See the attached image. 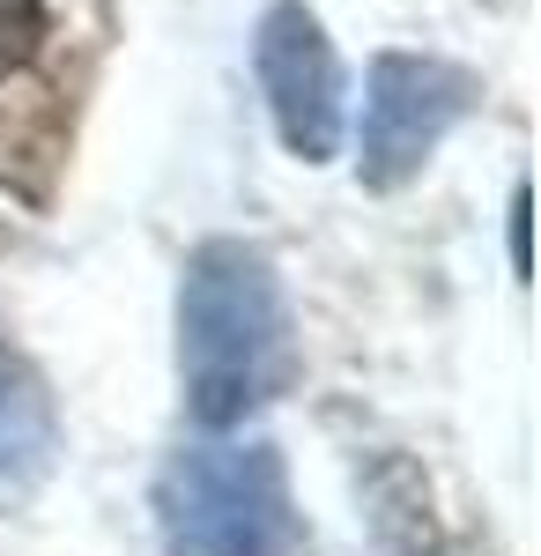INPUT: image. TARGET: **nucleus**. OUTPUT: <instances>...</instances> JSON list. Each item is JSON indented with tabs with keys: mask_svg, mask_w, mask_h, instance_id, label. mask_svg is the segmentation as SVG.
Segmentation results:
<instances>
[{
	"mask_svg": "<svg viewBox=\"0 0 541 556\" xmlns=\"http://www.w3.org/2000/svg\"><path fill=\"white\" fill-rule=\"evenodd\" d=\"M178 379L201 430H230L297 379V334L282 282L260 245L209 238L178 282Z\"/></svg>",
	"mask_w": 541,
	"mask_h": 556,
	"instance_id": "f257e3e1",
	"label": "nucleus"
},
{
	"mask_svg": "<svg viewBox=\"0 0 541 556\" xmlns=\"http://www.w3.org/2000/svg\"><path fill=\"white\" fill-rule=\"evenodd\" d=\"M512 267L527 275V186L512 193Z\"/></svg>",
	"mask_w": 541,
	"mask_h": 556,
	"instance_id": "0eeeda50",
	"label": "nucleus"
},
{
	"mask_svg": "<svg viewBox=\"0 0 541 556\" xmlns=\"http://www.w3.org/2000/svg\"><path fill=\"white\" fill-rule=\"evenodd\" d=\"M164 556H312V527L290 497V468L267 438H209L156 475Z\"/></svg>",
	"mask_w": 541,
	"mask_h": 556,
	"instance_id": "f03ea898",
	"label": "nucleus"
},
{
	"mask_svg": "<svg viewBox=\"0 0 541 556\" xmlns=\"http://www.w3.org/2000/svg\"><path fill=\"white\" fill-rule=\"evenodd\" d=\"M252 75L275 112V134L297 164H327L341 149V60L304 0H275L252 30Z\"/></svg>",
	"mask_w": 541,
	"mask_h": 556,
	"instance_id": "20e7f679",
	"label": "nucleus"
},
{
	"mask_svg": "<svg viewBox=\"0 0 541 556\" xmlns=\"http://www.w3.org/2000/svg\"><path fill=\"white\" fill-rule=\"evenodd\" d=\"M475 83L430 52H378L364 75V127H356V178L393 193L438 156V141L467 119Z\"/></svg>",
	"mask_w": 541,
	"mask_h": 556,
	"instance_id": "7ed1b4c3",
	"label": "nucleus"
},
{
	"mask_svg": "<svg viewBox=\"0 0 541 556\" xmlns=\"http://www.w3.org/2000/svg\"><path fill=\"white\" fill-rule=\"evenodd\" d=\"M60 453V416H52V393L38 386V371L0 342V513L30 505L38 482L52 475Z\"/></svg>",
	"mask_w": 541,
	"mask_h": 556,
	"instance_id": "39448f33",
	"label": "nucleus"
},
{
	"mask_svg": "<svg viewBox=\"0 0 541 556\" xmlns=\"http://www.w3.org/2000/svg\"><path fill=\"white\" fill-rule=\"evenodd\" d=\"M45 30H52L45 0H0V75L8 67H30L45 52Z\"/></svg>",
	"mask_w": 541,
	"mask_h": 556,
	"instance_id": "423d86ee",
	"label": "nucleus"
}]
</instances>
